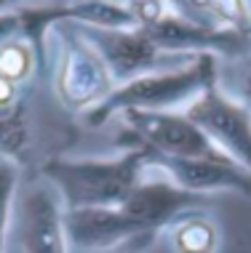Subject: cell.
Returning <instances> with one entry per match:
<instances>
[{"label":"cell","mask_w":251,"mask_h":253,"mask_svg":"<svg viewBox=\"0 0 251 253\" xmlns=\"http://www.w3.org/2000/svg\"><path fill=\"white\" fill-rule=\"evenodd\" d=\"M147 173V155L131 147L112 157H51L40 168L67 211L120 208Z\"/></svg>","instance_id":"obj_1"},{"label":"cell","mask_w":251,"mask_h":253,"mask_svg":"<svg viewBox=\"0 0 251 253\" xmlns=\"http://www.w3.org/2000/svg\"><path fill=\"white\" fill-rule=\"evenodd\" d=\"M214 80H219V59L201 53L185 67L152 72L118 85L104 104L88 112L83 120L91 128H99L123 112H182Z\"/></svg>","instance_id":"obj_2"},{"label":"cell","mask_w":251,"mask_h":253,"mask_svg":"<svg viewBox=\"0 0 251 253\" xmlns=\"http://www.w3.org/2000/svg\"><path fill=\"white\" fill-rule=\"evenodd\" d=\"M46 53L51 56L53 93L70 112L86 118L118 88L97 45L78 24H53L46 35Z\"/></svg>","instance_id":"obj_3"},{"label":"cell","mask_w":251,"mask_h":253,"mask_svg":"<svg viewBox=\"0 0 251 253\" xmlns=\"http://www.w3.org/2000/svg\"><path fill=\"white\" fill-rule=\"evenodd\" d=\"M118 120L123 149L137 147L158 157H227L185 112H123Z\"/></svg>","instance_id":"obj_4"},{"label":"cell","mask_w":251,"mask_h":253,"mask_svg":"<svg viewBox=\"0 0 251 253\" xmlns=\"http://www.w3.org/2000/svg\"><path fill=\"white\" fill-rule=\"evenodd\" d=\"M182 112L222 155L251 173V112L241 96L230 93L219 80H214Z\"/></svg>","instance_id":"obj_5"},{"label":"cell","mask_w":251,"mask_h":253,"mask_svg":"<svg viewBox=\"0 0 251 253\" xmlns=\"http://www.w3.org/2000/svg\"><path fill=\"white\" fill-rule=\"evenodd\" d=\"M80 30L101 53L115 85H123L128 80L145 78L152 72L176 70V67H185L195 59L160 51L142 27H134V30H88V27H80Z\"/></svg>","instance_id":"obj_6"},{"label":"cell","mask_w":251,"mask_h":253,"mask_svg":"<svg viewBox=\"0 0 251 253\" xmlns=\"http://www.w3.org/2000/svg\"><path fill=\"white\" fill-rule=\"evenodd\" d=\"M203 205H208V197L176 187L171 179H166L147 163V173L142 176V181L134 187V192L126 197L120 208L139 227L147 245H152L168 229V224H174L190 211H201Z\"/></svg>","instance_id":"obj_7"},{"label":"cell","mask_w":251,"mask_h":253,"mask_svg":"<svg viewBox=\"0 0 251 253\" xmlns=\"http://www.w3.org/2000/svg\"><path fill=\"white\" fill-rule=\"evenodd\" d=\"M64 203L46 179L16 195L13 221H16L19 253H72L64 229Z\"/></svg>","instance_id":"obj_8"},{"label":"cell","mask_w":251,"mask_h":253,"mask_svg":"<svg viewBox=\"0 0 251 253\" xmlns=\"http://www.w3.org/2000/svg\"><path fill=\"white\" fill-rule=\"evenodd\" d=\"M145 152V149H142ZM147 155V152H145ZM150 168L171 179L193 195L211 197L214 192L251 195V173L230 157H158L147 155Z\"/></svg>","instance_id":"obj_9"},{"label":"cell","mask_w":251,"mask_h":253,"mask_svg":"<svg viewBox=\"0 0 251 253\" xmlns=\"http://www.w3.org/2000/svg\"><path fill=\"white\" fill-rule=\"evenodd\" d=\"M64 229L70 248L78 253H101L126 248L137 253L150 248L139 227L131 221L123 208H78L64 213Z\"/></svg>","instance_id":"obj_10"},{"label":"cell","mask_w":251,"mask_h":253,"mask_svg":"<svg viewBox=\"0 0 251 253\" xmlns=\"http://www.w3.org/2000/svg\"><path fill=\"white\" fill-rule=\"evenodd\" d=\"M168 8L190 22L251 38V0H166Z\"/></svg>","instance_id":"obj_11"},{"label":"cell","mask_w":251,"mask_h":253,"mask_svg":"<svg viewBox=\"0 0 251 253\" xmlns=\"http://www.w3.org/2000/svg\"><path fill=\"white\" fill-rule=\"evenodd\" d=\"M30 141L27 88L0 78V157L19 163Z\"/></svg>","instance_id":"obj_12"},{"label":"cell","mask_w":251,"mask_h":253,"mask_svg":"<svg viewBox=\"0 0 251 253\" xmlns=\"http://www.w3.org/2000/svg\"><path fill=\"white\" fill-rule=\"evenodd\" d=\"M174 253H216L219 251V227L203 211H190L168 224L163 232Z\"/></svg>","instance_id":"obj_13"},{"label":"cell","mask_w":251,"mask_h":253,"mask_svg":"<svg viewBox=\"0 0 251 253\" xmlns=\"http://www.w3.org/2000/svg\"><path fill=\"white\" fill-rule=\"evenodd\" d=\"M43 59H46V53L24 32H16L5 43H0V78L30 88Z\"/></svg>","instance_id":"obj_14"},{"label":"cell","mask_w":251,"mask_h":253,"mask_svg":"<svg viewBox=\"0 0 251 253\" xmlns=\"http://www.w3.org/2000/svg\"><path fill=\"white\" fill-rule=\"evenodd\" d=\"M19 163L0 157V253H5V240L13 224V205L19 195Z\"/></svg>","instance_id":"obj_15"},{"label":"cell","mask_w":251,"mask_h":253,"mask_svg":"<svg viewBox=\"0 0 251 253\" xmlns=\"http://www.w3.org/2000/svg\"><path fill=\"white\" fill-rule=\"evenodd\" d=\"M16 32H22V19H19V8L3 11V13H0V43H5V40L13 38Z\"/></svg>","instance_id":"obj_16"},{"label":"cell","mask_w":251,"mask_h":253,"mask_svg":"<svg viewBox=\"0 0 251 253\" xmlns=\"http://www.w3.org/2000/svg\"><path fill=\"white\" fill-rule=\"evenodd\" d=\"M241 99H243V104L249 107V112H251V64H249V72L243 75V91H241Z\"/></svg>","instance_id":"obj_17"},{"label":"cell","mask_w":251,"mask_h":253,"mask_svg":"<svg viewBox=\"0 0 251 253\" xmlns=\"http://www.w3.org/2000/svg\"><path fill=\"white\" fill-rule=\"evenodd\" d=\"M13 8H19V5H13V0H0V13H3V11H13Z\"/></svg>","instance_id":"obj_18"},{"label":"cell","mask_w":251,"mask_h":253,"mask_svg":"<svg viewBox=\"0 0 251 253\" xmlns=\"http://www.w3.org/2000/svg\"><path fill=\"white\" fill-rule=\"evenodd\" d=\"M246 61H249V64H251V56H249V59H246Z\"/></svg>","instance_id":"obj_19"}]
</instances>
